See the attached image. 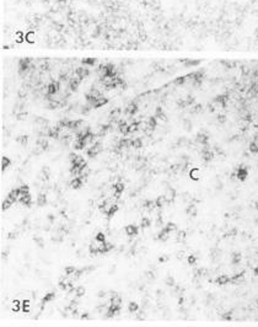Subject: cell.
<instances>
[{
	"mask_svg": "<svg viewBox=\"0 0 258 327\" xmlns=\"http://www.w3.org/2000/svg\"><path fill=\"white\" fill-rule=\"evenodd\" d=\"M102 150V147H101V144L98 141H95L92 143L91 145L88 147L87 149V155H88V158H95L96 155H98Z\"/></svg>",
	"mask_w": 258,
	"mask_h": 327,
	"instance_id": "6da1fadb",
	"label": "cell"
},
{
	"mask_svg": "<svg viewBox=\"0 0 258 327\" xmlns=\"http://www.w3.org/2000/svg\"><path fill=\"white\" fill-rule=\"evenodd\" d=\"M236 178L238 180V181H241V182H243V181H246V178H247V176H248V170H247V167H244V166H240L237 170H236Z\"/></svg>",
	"mask_w": 258,
	"mask_h": 327,
	"instance_id": "7a4b0ae2",
	"label": "cell"
},
{
	"mask_svg": "<svg viewBox=\"0 0 258 327\" xmlns=\"http://www.w3.org/2000/svg\"><path fill=\"white\" fill-rule=\"evenodd\" d=\"M112 188H113V192H114V198L118 199L119 195L122 194V192L124 191V183H123L122 181H118V182H116V183L112 186Z\"/></svg>",
	"mask_w": 258,
	"mask_h": 327,
	"instance_id": "3957f363",
	"label": "cell"
},
{
	"mask_svg": "<svg viewBox=\"0 0 258 327\" xmlns=\"http://www.w3.org/2000/svg\"><path fill=\"white\" fill-rule=\"evenodd\" d=\"M85 178H86V177H84V176H75V177L71 180L70 186H71L74 189H79V188H81Z\"/></svg>",
	"mask_w": 258,
	"mask_h": 327,
	"instance_id": "277c9868",
	"label": "cell"
},
{
	"mask_svg": "<svg viewBox=\"0 0 258 327\" xmlns=\"http://www.w3.org/2000/svg\"><path fill=\"white\" fill-rule=\"evenodd\" d=\"M124 231L129 238H134L135 235H138V232H139V228L136 225H127L124 228Z\"/></svg>",
	"mask_w": 258,
	"mask_h": 327,
	"instance_id": "5b68a950",
	"label": "cell"
},
{
	"mask_svg": "<svg viewBox=\"0 0 258 327\" xmlns=\"http://www.w3.org/2000/svg\"><path fill=\"white\" fill-rule=\"evenodd\" d=\"M202 158H203L204 161L209 162V161H212L213 158H214V153H213L212 150H209L208 148H206V149H204V150L202 151Z\"/></svg>",
	"mask_w": 258,
	"mask_h": 327,
	"instance_id": "8992f818",
	"label": "cell"
},
{
	"mask_svg": "<svg viewBox=\"0 0 258 327\" xmlns=\"http://www.w3.org/2000/svg\"><path fill=\"white\" fill-rule=\"evenodd\" d=\"M117 210H118V205L116 204V203H113V204L111 205V208L108 209V210L106 212V214H105L106 218H107V219H111L116 213H117Z\"/></svg>",
	"mask_w": 258,
	"mask_h": 327,
	"instance_id": "52a82bcc",
	"label": "cell"
},
{
	"mask_svg": "<svg viewBox=\"0 0 258 327\" xmlns=\"http://www.w3.org/2000/svg\"><path fill=\"white\" fill-rule=\"evenodd\" d=\"M196 140H197V143H199V144H203V145H206V144H208V140H209V137L206 135L205 133H199V134L197 135Z\"/></svg>",
	"mask_w": 258,
	"mask_h": 327,
	"instance_id": "ba28073f",
	"label": "cell"
},
{
	"mask_svg": "<svg viewBox=\"0 0 258 327\" xmlns=\"http://www.w3.org/2000/svg\"><path fill=\"white\" fill-rule=\"evenodd\" d=\"M138 110H139V108H138V104H136L135 102H132V103L127 107L125 112H127L129 116H133V114H135V113L138 112Z\"/></svg>",
	"mask_w": 258,
	"mask_h": 327,
	"instance_id": "9c48e42d",
	"label": "cell"
},
{
	"mask_svg": "<svg viewBox=\"0 0 258 327\" xmlns=\"http://www.w3.org/2000/svg\"><path fill=\"white\" fill-rule=\"evenodd\" d=\"M14 202H15V201H12V199L9 197V195H8V197L4 199L3 204H2V209H3V210H8V209H9L12 204H14Z\"/></svg>",
	"mask_w": 258,
	"mask_h": 327,
	"instance_id": "30bf717a",
	"label": "cell"
},
{
	"mask_svg": "<svg viewBox=\"0 0 258 327\" xmlns=\"http://www.w3.org/2000/svg\"><path fill=\"white\" fill-rule=\"evenodd\" d=\"M230 282H231V277H229V276H220L216 279V283L219 285H226Z\"/></svg>",
	"mask_w": 258,
	"mask_h": 327,
	"instance_id": "8fae6325",
	"label": "cell"
},
{
	"mask_svg": "<svg viewBox=\"0 0 258 327\" xmlns=\"http://www.w3.org/2000/svg\"><path fill=\"white\" fill-rule=\"evenodd\" d=\"M189 177H190L192 180H194V181L199 180V178H200V170H199V168H193V170H190V171H189Z\"/></svg>",
	"mask_w": 258,
	"mask_h": 327,
	"instance_id": "7c38bea8",
	"label": "cell"
},
{
	"mask_svg": "<svg viewBox=\"0 0 258 327\" xmlns=\"http://www.w3.org/2000/svg\"><path fill=\"white\" fill-rule=\"evenodd\" d=\"M170 231H167L165 228L160 231V234H159V240H161V241H166V240H169V238H170Z\"/></svg>",
	"mask_w": 258,
	"mask_h": 327,
	"instance_id": "4fadbf2b",
	"label": "cell"
},
{
	"mask_svg": "<svg viewBox=\"0 0 258 327\" xmlns=\"http://www.w3.org/2000/svg\"><path fill=\"white\" fill-rule=\"evenodd\" d=\"M95 240L98 242V244H105L107 240H106V235L103 234L102 231H98L96 234V236H95Z\"/></svg>",
	"mask_w": 258,
	"mask_h": 327,
	"instance_id": "5bb4252c",
	"label": "cell"
},
{
	"mask_svg": "<svg viewBox=\"0 0 258 327\" xmlns=\"http://www.w3.org/2000/svg\"><path fill=\"white\" fill-rule=\"evenodd\" d=\"M240 262H241V253L234 252V253H232V256H231V263L232 265H237Z\"/></svg>",
	"mask_w": 258,
	"mask_h": 327,
	"instance_id": "9a60e30c",
	"label": "cell"
},
{
	"mask_svg": "<svg viewBox=\"0 0 258 327\" xmlns=\"http://www.w3.org/2000/svg\"><path fill=\"white\" fill-rule=\"evenodd\" d=\"M10 165H11V160L9 158H6V156L2 158V171H5Z\"/></svg>",
	"mask_w": 258,
	"mask_h": 327,
	"instance_id": "2e32d148",
	"label": "cell"
},
{
	"mask_svg": "<svg viewBox=\"0 0 258 327\" xmlns=\"http://www.w3.org/2000/svg\"><path fill=\"white\" fill-rule=\"evenodd\" d=\"M186 238H187V232H186V231L179 230V231L177 232V241H178V242H184Z\"/></svg>",
	"mask_w": 258,
	"mask_h": 327,
	"instance_id": "e0dca14e",
	"label": "cell"
},
{
	"mask_svg": "<svg viewBox=\"0 0 258 327\" xmlns=\"http://www.w3.org/2000/svg\"><path fill=\"white\" fill-rule=\"evenodd\" d=\"M165 197H166V199L169 201V202H170V201H173L175 197H176V191H175L173 188H170L169 191H167V194L165 195Z\"/></svg>",
	"mask_w": 258,
	"mask_h": 327,
	"instance_id": "ac0fdd59",
	"label": "cell"
},
{
	"mask_svg": "<svg viewBox=\"0 0 258 327\" xmlns=\"http://www.w3.org/2000/svg\"><path fill=\"white\" fill-rule=\"evenodd\" d=\"M27 140H28V137H27V135H20V137H17V139H16V141L20 144V145H26V144H27Z\"/></svg>",
	"mask_w": 258,
	"mask_h": 327,
	"instance_id": "d6986e66",
	"label": "cell"
},
{
	"mask_svg": "<svg viewBox=\"0 0 258 327\" xmlns=\"http://www.w3.org/2000/svg\"><path fill=\"white\" fill-rule=\"evenodd\" d=\"M53 298H54V293H48V294H46V295L43 296V299H42V304L44 305V304L49 303Z\"/></svg>",
	"mask_w": 258,
	"mask_h": 327,
	"instance_id": "ffe728a7",
	"label": "cell"
},
{
	"mask_svg": "<svg viewBox=\"0 0 258 327\" xmlns=\"http://www.w3.org/2000/svg\"><path fill=\"white\" fill-rule=\"evenodd\" d=\"M128 309H129V311L130 312H138L139 311V305L136 304V303H134V301H132L130 304H129V306H128Z\"/></svg>",
	"mask_w": 258,
	"mask_h": 327,
	"instance_id": "44dd1931",
	"label": "cell"
},
{
	"mask_svg": "<svg viewBox=\"0 0 258 327\" xmlns=\"http://www.w3.org/2000/svg\"><path fill=\"white\" fill-rule=\"evenodd\" d=\"M151 225V221H150V219H148V218H143L141 219V221H140V226L141 228H149Z\"/></svg>",
	"mask_w": 258,
	"mask_h": 327,
	"instance_id": "7402d4cb",
	"label": "cell"
},
{
	"mask_svg": "<svg viewBox=\"0 0 258 327\" xmlns=\"http://www.w3.org/2000/svg\"><path fill=\"white\" fill-rule=\"evenodd\" d=\"M165 229H166L167 231L172 232V231H176V230H177V225H176L175 223H167L166 226H165Z\"/></svg>",
	"mask_w": 258,
	"mask_h": 327,
	"instance_id": "603a6c76",
	"label": "cell"
},
{
	"mask_svg": "<svg viewBox=\"0 0 258 327\" xmlns=\"http://www.w3.org/2000/svg\"><path fill=\"white\" fill-rule=\"evenodd\" d=\"M250 151L252 153V154H257L258 153V144L256 143V141H252L251 144H250Z\"/></svg>",
	"mask_w": 258,
	"mask_h": 327,
	"instance_id": "cb8c5ba5",
	"label": "cell"
},
{
	"mask_svg": "<svg viewBox=\"0 0 258 327\" xmlns=\"http://www.w3.org/2000/svg\"><path fill=\"white\" fill-rule=\"evenodd\" d=\"M187 262H188V265H190V266L196 265V263H197V257H196L194 255H189V256H187Z\"/></svg>",
	"mask_w": 258,
	"mask_h": 327,
	"instance_id": "d4e9b609",
	"label": "cell"
},
{
	"mask_svg": "<svg viewBox=\"0 0 258 327\" xmlns=\"http://www.w3.org/2000/svg\"><path fill=\"white\" fill-rule=\"evenodd\" d=\"M46 203H47L46 195H44V194H40V197H38V201H37V204L40 205V207H42V205H44Z\"/></svg>",
	"mask_w": 258,
	"mask_h": 327,
	"instance_id": "484cf974",
	"label": "cell"
},
{
	"mask_svg": "<svg viewBox=\"0 0 258 327\" xmlns=\"http://www.w3.org/2000/svg\"><path fill=\"white\" fill-rule=\"evenodd\" d=\"M76 272V268L73 267V266H68L65 267V276H71V274H74Z\"/></svg>",
	"mask_w": 258,
	"mask_h": 327,
	"instance_id": "4316f807",
	"label": "cell"
},
{
	"mask_svg": "<svg viewBox=\"0 0 258 327\" xmlns=\"http://www.w3.org/2000/svg\"><path fill=\"white\" fill-rule=\"evenodd\" d=\"M141 145H143V143H141V139H134V140H133V145H132V148L138 149V148H141Z\"/></svg>",
	"mask_w": 258,
	"mask_h": 327,
	"instance_id": "83f0119b",
	"label": "cell"
},
{
	"mask_svg": "<svg viewBox=\"0 0 258 327\" xmlns=\"http://www.w3.org/2000/svg\"><path fill=\"white\" fill-rule=\"evenodd\" d=\"M166 283H167V285H170V286H173V285H175V280H173V278H167Z\"/></svg>",
	"mask_w": 258,
	"mask_h": 327,
	"instance_id": "f1b7e54d",
	"label": "cell"
},
{
	"mask_svg": "<svg viewBox=\"0 0 258 327\" xmlns=\"http://www.w3.org/2000/svg\"><path fill=\"white\" fill-rule=\"evenodd\" d=\"M223 319H224V320H231V319H232V317H231V312L229 311V312L224 313V315H223Z\"/></svg>",
	"mask_w": 258,
	"mask_h": 327,
	"instance_id": "f546056e",
	"label": "cell"
},
{
	"mask_svg": "<svg viewBox=\"0 0 258 327\" xmlns=\"http://www.w3.org/2000/svg\"><path fill=\"white\" fill-rule=\"evenodd\" d=\"M167 258H169V257H166V256H161V257L159 258V261H160V262H165V261H167Z\"/></svg>",
	"mask_w": 258,
	"mask_h": 327,
	"instance_id": "4dcf8cb0",
	"label": "cell"
},
{
	"mask_svg": "<svg viewBox=\"0 0 258 327\" xmlns=\"http://www.w3.org/2000/svg\"><path fill=\"white\" fill-rule=\"evenodd\" d=\"M218 120L220 121L221 123H224V121H225V117H224V116H219V117H218Z\"/></svg>",
	"mask_w": 258,
	"mask_h": 327,
	"instance_id": "1f68e13d",
	"label": "cell"
},
{
	"mask_svg": "<svg viewBox=\"0 0 258 327\" xmlns=\"http://www.w3.org/2000/svg\"><path fill=\"white\" fill-rule=\"evenodd\" d=\"M183 256H184V252H178V255H177L178 258H182Z\"/></svg>",
	"mask_w": 258,
	"mask_h": 327,
	"instance_id": "d6a6232c",
	"label": "cell"
},
{
	"mask_svg": "<svg viewBox=\"0 0 258 327\" xmlns=\"http://www.w3.org/2000/svg\"><path fill=\"white\" fill-rule=\"evenodd\" d=\"M253 272H254V276H258V267H256Z\"/></svg>",
	"mask_w": 258,
	"mask_h": 327,
	"instance_id": "836d02e7",
	"label": "cell"
},
{
	"mask_svg": "<svg viewBox=\"0 0 258 327\" xmlns=\"http://www.w3.org/2000/svg\"><path fill=\"white\" fill-rule=\"evenodd\" d=\"M256 224H258V216L256 218Z\"/></svg>",
	"mask_w": 258,
	"mask_h": 327,
	"instance_id": "e575fe53",
	"label": "cell"
},
{
	"mask_svg": "<svg viewBox=\"0 0 258 327\" xmlns=\"http://www.w3.org/2000/svg\"><path fill=\"white\" fill-rule=\"evenodd\" d=\"M256 143H257V144H258V137H257V138H256Z\"/></svg>",
	"mask_w": 258,
	"mask_h": 327,
	"instance_id": "d590c367",
	"label": "cell"
},
{
	"mask_svg": "<svg viewBox=\"0 0 258 327\" xmlns=\"http://www.w3.org/2000/svg\"><path fill=\"white\" fill-rule=\"evenodd\" d=\"M257 306H258V299H257Z\"/></svg>",
	"mask_w": 258,
	"mask_h": 327,
	"instance_id": "8d00e7d4",
	"label": "cell"
}]
</instances>
